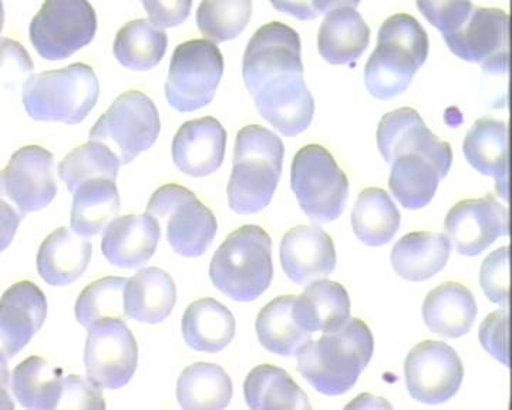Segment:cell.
Instances as JSON below:
<instances>
[{
	"label": "cell",
	"instance_id": "1",
	"mask_svg": "<svg viewBox=\"0 0 512 410\" xmlns=\"http://www.w3.org/2000/svg\"><path fill=\"white\" fill-rule=\"evenodd\" d=\"M375 352V338L362 319H349L336 332L323 334L298 354V371L312 388L326 396L348 393Z\"/></svg>",
	"mask_w": 512,
	"mask_h": 410
},
{
	"label": "cell",
	"instance_id": "2",
	"mask_svg": "<svg viewBox=\"0 0 512 410\" xmlns=\"http://www.w3.org/2000/svg\"><path fill=\"white\" fill-rule=\"evenodd\" d=\"M285 147L274 131L249 124L238 131L228 203L237 214L251 215L271 204L282 176Z\"/></svg>",
	"mask_w": 512,
	"mask_h": 410
},
{
	"label": "cell",
	"instance_id": "3",
	"mask_svg": "<svg viewBox=\"0 0 512 410\" xmlns=\"http://www.w3.org/2000/svg\"><path fill=\"white\" fill-rule=\"evenodd\" d=\"M427 57L429 36L419 20L406 13L384 20L375 52L365 67L367 92L379 100L406 92Z\"/></svg>",
	"mask_w": 512,
	"mask_h": 410
},
{
	"label": "cell",
	"instance_id": "4",
	"mask_svg": "<svg viewBox=\"0 0 512 410\" xmlns=\"http://www.w3.org/2000/svg\"><path fill=\"white\" fill-rule=\"evenodd\" d=\"M210 278L215 288L234 301L262 297L274 278L269 234L258 225H244L229 234L212 257Z\"/></svg>",
	"mask_w": 512,
	"mask_h": 410
},
{
	"label": "cell",
	"instance_id": "5",
	"mask_svg": "<svg viewBox=\"0 0 512 410\" xmlns=\"http://www.w3.org/2000/svg\"><path fill=\"white\" fill-rule=\"evenodd\" d=\"M100 84L93 67L74 63L63 69L30 76L22 102L37 122L82 123L96 107Z\"/></svg>",
	"mask_w": 512,
	"mask_h": 410
},
{
	"label": "cell",
	"instance_id": "6",
	"mask_svg": "<svg viewBox=\"0 0 512 410\" xmlns=\"http://www.w3.org/2000/svg\"><path fill=\"white\" fill-rule=\"evenodd\" d=\"M291 187L303 213L315 223L338 220L348 203V177L319 144H308L293 157Z\"/></svg>",
	"mask_w": 512,
	"mask_h": 410
},
{
	"label": "cell",
	"instance_id": "7",
	"mask_svg": "<svg viewBox=\"0 0 512 410\" xmlns=\"http://www.w3.org/2000/svg\"><path fill=\"white\" fill-rule=\"evenodd\" d=\"M147 214L165 228L168 244L178 255L197 258L211 247L218 231L214 213L188 188L165 184L154 191Z\"/></svg>",
	"mask_w": 512,
	"mask_h": 410
},
{
	"label": "cell",
	"instance_id": "8",
	"mask_svg": "<svg viewBox=\"0 0 512 410\" xmlns=\"http://www.w3.org/2000/svg\"><path fill=\"white\" fill-rule=\"evenodd\" d=\"M161 131L156 104L146 94H121L90 130V141L109 147L120 164L136 160L156 143Z\"/></svg>",
	"mask_w": 512,
	"mask_h": 410
},
{
	"label": "cell",
	"instance_id": "9",
	"mask_svg": "<svg viewBox=\"0 0 512 410\" xmlns=\"http://www.w3.org/2000/svg\"><path fill=\"white\" fill-rule=\"evenodd\" d=\"M224 75V57L205 39L188 40L174 50L165 97L173 109L191 113L208 106Z\"/></svg>",
	"mask_w": 512,
	"mask_h": 410
},
{
	"label": "cell",
	"instance_id": "10",
	"mask_svg": "<svg viewBox=\"0 0 512 410\" xmlns=\"http://www.w3.org/2000/svg\"><path fill=\"white\" fill-rule=\"evenodd\" d=\"M97 32L94 8L84 0H49L29 28L30 42L43 59L64 60L92 43Z\"/></svg>",
	"mask_w": 512,
	"mask_h": 410
},
{
	"label": "cell",
	"instance_id": "11",
	"mask_svg": "<svg viewBox=\"0 0 512 410\" xmlns=\"http://www.w3.org/2000/svg\"><path fill=\"white\" fill-rule=\"evenodd\" d=\"M137 365V341L123 319H107L89 328L84 366L90 382L103 389L124 388Z\"/></svg>",
	"mask_w": 512,
	"mask_h": 410
},
{
	"label": "cell",
	"instance_id": "12",
	"mask_svg": "<svg viewBox=\"0 0 512 410\" xmlns=\"http://www.w3.org/2000/svg\"><path fill=\"white\" fill-rule=\"evenodd\" d=\"M404 378L414 401L441 405L460 391L464 366L460 356L446 342L424 341L407 355Z\"/></svg>",
	"mask_w": 512,
	"mask_h": 410
},
{
	"label": "cell",
	"instance_id": "13",
	"mask_svg": "<svg viewBox=\"0 0 512 410\" xmlns=\"http://www.w3.org/2000/svg\"><path fill=\"white\" fill-rule=\"evenodd\" d=\"M443 39L454 55L480 63L488 75L507 72L508 15L503 9L474 6L466 20Z\"/></svg>",
	"mask_w": 512,
	"mask_h": 410
},
{
	"label": "cell",
	"instance_id": "14",
	"mask_svg": "<svg viewBox=\"0 0 512 410\" xmlns=\"http://www.w3.org/2000/svg\"><path fill=\"white\" fill-rule=\"evenodd\" d=\"M295 73L303 75L299 33L281 22L256 30L242 60V77L248 92L254 96L269 80Z\"/></svg>",
	"mask_w": 512,
	"mask_h": 410
},
{
	"label": "cell",
	"instance_id": "15",
	"mask_svg": "<svg viewBox=\"0 0 512 410\" xmlns=\"http://www.w3.org/2000/svg\"><path fill=\"white\" fill-rule=\"evenodd\" d=\"M53 164V154L45 147H22L0 171V194L25 217L43 210L57 194Z\"/></svg>",
	"mask_w": 512,
	"mask_h": 410
},
{
	"label": "cell",
	"instance_id": "16",
	"mask_svg": "<svg viewBox=\"0 0 512 410\" xmlns=\"http://www.w3.org/2000/svg\"><path fill=\"white\" fill-rule=\"evenodd\" d=\"M377 146L386 163L392 164L397 157L406 154H417L439 168L443 178L453 164L450 144L431 133L412 107L384 114L377 127Z\"/></svg>",
	"mask_w": 512,
	"mask_h": 410
},
{
	"label": "cell",
	"instance_id": "17",
	"mask_svg": "<svg viewBox=\"0 0 512 410\" xmlns=\"http://www.w3.org/2000/svg\"><path fill=\"white\" fill-rule=\"evenodd\" d=\"M444 228L458 254L476 257L508 235V210L491 194L463 200L448 211Z\"/></svg>",
	"mask_w": 512,
	"mask_h": 410
},
{
	"label": "cell",
	"instance_id": "18",
	"mask_svg": "<svg viewBox=\"0 0 512 410\" xmlns=\"http://www.w3.org/2000/svg\"><path fill=\"white\" fill-rule=\"evenodd\" d=\"M259 114L286 137H295L311 126L315 100L303 75H284L265 83L254 94Z\"/></svg>",
	"mask_w": 512,
	"mask_h": 410
},
{
	"label": "cell",
	"instance_id": "19",
	"mask_svg": "<svg viewBox=\"0 0 512 410\" xmlns=\"http://www.w3.org/2000/svg\"><path fill=\"white\" fill-rule=\"evenodd\" d=\"M47 317L42 289L32 281H20L0 298V354L10 359L19 354L40 331Z\"/></svg>",
	"mask_w": 512,
	"mask_h": 410
},
{
	"label": "cell",
	"instance_id": "20",
	"mask_svg": "<svg viewBox=\"0 0 512 410\" xmlns=\"http://www.w3.org/2000/svg\"><path fill=\"white\" fill-rule=\"evenodd\" d=\"M282 270L295 284L323 280L336 268V250L332 237L319 225H298L281 241Z\"/></svg>",
	"mask_w": 512,
	"mask_h": 410
},
{
	"label": "cell",
	"instance_id": "21",
	"mask_svg": "<svg viewBox=\"0 0 512 410\" xmlns=\"http://www.w3.org/2000/svg\"><path fill=\"white\" fill-rule=\"evenodd\" d=\"M227 149V131L215 117L184 123L173 140V160L181 173L207 177L220 170Z\"/></svg>",
	"mask_w": 512,
	"mask_h": 410
},
{
	"label": "cell",
	"instance_id": "22",
	"mask_svg": "<svg viewBox=\"0 0 512 410\" xmlns=\"http://www.w3.org/2000/svg\"><path fill=\"white\" fill-rule=\"evenodd\" d=\"M160 238V225L150 214L126 215L104 230L101 252L111 265L136 270L153 258Z\"/></svg>",
	"mask_w": 512,
	"mask_h": 410
},
{
	"label": "cell",
	"instance_id": "23",
	"mask_svg": "<svg viewBox=\"0 0 512 410\" xmlns=\"http://www.w3.org/2000/svg\"><path fill=\"white\" fill-rule=\"evenodd\" d=\"M357 6L359 2H340L320 26L319 53L330 65H352L369 46L370 29Z\"/></svg>",
	"mask_w": 512,
	"mask_h": 410
},
{
	"label": "cell",
	"instance_id": "24",
	"mask_svg": "<svg viewBox=\"0 0 512 410\" xmlns=\"http://www.w3.org/2000/svg\"><path fill=\"white\" fill-rule=\"evenodd\" d=\"M90 241L66 227L57 228L40 245L36 265L40 278L52 287H66L79 280L92 260Z\"/></svg>",
	"mask_w": 512,
	"mask_h": 410
},
{
	"label": "cell",
	"instance_id": "25",
	"mask_svg": "<svg viewBox=\"0 0 512 410\" xmlns=\"http://www.w3.org/2000/svg\"><path fill=\"white\" fill-rule=\"evenodd\" d=\"M293 317L299 327L309 334L336 332L350 319L348 291L339 282L320 280L312 282L296 297Z\"/></svg>",
	"mask_w": 512,
	"mask_h": 410
},
{
	"label": "cell",
	"instance_id": "26",
	"mask_svg": "<svg viewBox=\"0 0 512 410\" xmlns=\"http://www.w3.org/2000/svg\"><path fill=\"white\" fill-rule=\"evenodd\" d=\"M473 292L460 282L448 281L429 292L423 304L424 324L433 334L456 339L467 335L477 318Z\"/></svg>",
	"mask_w": 512,
	"mask_h": 410
},
{
	"label": "cell",
	"instance_id": "27",
	"mask_svg": "<svg viewBox=\"0 0 512 410\" xmlns=\"http://www.w3.org/2000/svg\"><path fill=\"white\" fill-rule=\"evenodd\" d=\"M177 302V287L170 274L150 267L128 278L123 308L127 318L144 324H160L170 317Z\"/></svg>",
	"mask_w": 512,
	"mask_h": 410
},
{
	"label": "cell",
	"instance_id": "28",
	"mask_svg": "<svg viewBox=\"0 0 512 410\" xmlns=\"http://www.w3.org/2000/svg\"><path fill=\"white\" fill-rule=\"evenodd\" d=\"M464 156L478 173L494 178L498 196L508 200V134L501 120L483 117L473 124L463 143Z\"/></svg>",
	"mask_w": 512,
	"mask_h": 410
},
{
	"label": "cell",
	"instance_id": "29",
	"mask_svg": "<svg viewBox=\"0 0 512 410\" xmlns=\"http://www.w3.org/2000/svg\"><path fill=\"white\" fill-rule=\"evenodd\" d=\"M235 329L232 312L212 298L192 302L181 321L185 344L205 354H217L227 348L234 339Z\"/></svg>",
	"mask_w": 512,
	"mask_h": 410
},
{
	"label": "cell",
	"instance_id": "30",
	"mask_svg": "<svg viewBox=\"0 0 512 410\" xmlns=\"http://www.w3.org/2000/svg\"><path fill=\"white\" fill-rule=\"evenodd\" d=\"M451 244L446 234L410 233L393 247L392 265L396 274L406 281L430 280L447 265Z\"/></svg>",
	"mask_w": 512,
	"mask_h": 410
},
{
	"label": "cell",
	"instance_id": "31",
	"mask_svg": "<svg viewBox=\"0 0 512 410\" xmlns=\"http://www.w3.org/2000/svg\"><path fill=\"white\" fill-rule=\"evenodd\" d=\"M244 396L251 410H313L301 386L274 365H259L248 373Z\"/></svg>",
	"mask_w": 512,
	"mask_h": 410
},
{
	"label": "cell",
	"instance_id": "32",
	"mask_svg": "<svg viewBox=\"0 0 512 410\" xmlns=\"http://www.w3.org/2000/svg\"><path fill=\"white\" fill-rule=\"evenodd\" d=\"M234 395L231 376L220 365L187 366L177 382V399L183 410H225Z\"/></svg>",
	"mask_w": 512,
	"mask_h": 410
},
{
	"label": "cell",
	"instance_id": "33",
	"mask_svg": "<svg viewBox=\"0 0 512 410\" xmlns=\"http://www.w3.org/2000/svg\"><path fill=\"white\" fill-rule=\"evenodd\" d=\"M296 297L285 295L268 302L256 318V335L266 351L279 356H296L312 341V334L299 327L293 317Z\"/></svg>",
	"mask_w": 512,
	"mask_h": 410
},
{
	"label": "cell",
	"instance_id": "34",
	"mask_svg": "<svg viewBox=\"0 0 512 410\" xmlns=\"http://www.w3.org/2000/svg\"><path fill=\"white\" fill-rule=\"evenodd\" d=\"M70 227L80 237H93L106 230L120 213L116 181L94 180L73 194Z\"/></svg>",
	"mask_w": 512,
	"mask_h": 410
},
{
	"label": "cell",
	"instance_id": "35",
	"mask_svg": "<svg viewBox=\"0 0 512 410\" xmlns=\"http://www.w3.org/2000/svg\"><path fill=\"white\" fill-rule=\"evenodd\" d=\"M402 224L399 208L382 188L360 191L352 214L357 240L367 247H382L393 240Z\"/></svg>",
	"mask_w": 512,
	"mask_h": 410
},
{
	"label": "cell",
	"instance_id": "36",
	"mask_svg": "<svg viewBox=\"0 0 512 410\" xmlns=\"http://www.w3.org/2000/svg\"><path fill=\"white\" fill-rule=\"evenodd\" d=\"M441 180L439 168L430 160L406 154L393 161L389 187L404 208L420 210L433 201Z\"/></svg>",
	"mask_w": 512,
	"mask_h": 410
},
{
	"label": "cell",
	"instance_id": "37",
	"mask_svg": "<svg viewBox=\"0 0 512 410\" xmlns=\"http://www.w3.org/2000/svg\"><path fill=\"white\" fill-rule=\"evenodd\" d=\"M63 373L40 356H29L12 373V391L26 410H53L63 389Z\"/></svg>",
	"mask_w": 512,
	"mask_h": 410
},
{
	"label": "cell",
	"instance_id": "38",
	"mask_svg": "<svg viewBox=\"0 0 512 410\" xmlns=\"http://www.w3.org/2000/svg\"><path fill=\"white\" fill-rule=\"evenodd\" d=\"M167 33L147 19L131 20L117 33L113 53L130 70L153 69L167 52Z\"/></svg>",
	"mask_w": 512,
	"mask_h": 410
},
{
	"label": "cell",
	"instance_id": "39",
	"mask_svg": "<svg viewBox=\"0 0 512 410\" xmlns=\"http://www.w3.org/2000/svg\"><path fill=\"white\" fill-rule=\"evenodd\" d=\"M119 168L120 161L109 147L89 141L64 157L59 166V176L74 194L77 188L90 181H116Z\"/></svg>",
	"mask_w": 512,
	"mask_h": 410
},
{
	"label": "cell",
	"instance_id": "40",
	"mask_svg": "<svg viewBox=\"0 0 512 410\" xmlns=\"http://www.w3.org/2000/svg\"><path fill=\"white\" fill-rule=\"evenodd\" d=\"M128 278L106 277L83 289L76 301L77 322L89 329L107 319H126L123 308L124 287Z\"/></svg>",
	"mask_w": 512,
	"mask_h": 410
},
{
	"label": "cell",
	"instance_id": "41",
	"mask_svg": "<svg viewBox=\"0 0 512 410\" xmlns=\"http://www.w3.org/2000/svg\"><path fill=\"white\" fill-rule=\"evenodd\" d=\"M252 16L249 0H217L202 2L197 10L198 29L208 42H228L247 28Z\"/></svg>",
	"mask_w": 512,
	"mask_h": 410
},
{
	"label": "cell",
	"instance_id": "42",
	"mask_svg": "<svg viewBox=\"0 0 512 410\" xmlns=\"http://www.w3.org/2000/svg\"><path fill=\"white\" fill-rule=\"evenodd\" d=\"M510 248H498L491 252L485 258L480 271V284L483 288L485 297L490 299L493 304L500 307L508 305V274H510V262H508V252Z\"/></svg>",
	"mask_w": 512,
	"mask_h": 410
},
{
	"label": "cell",
	"instance_id": "43",
	"mask_svg": "<svg viewBox=\"0 0 512 410\" xmlns=\"http://www.w3.org/2000/svg\"><path fill=\"white\" fill-rule=\"evenodd\" d=\"M106 399L99 386L79 375L63 379V389L53 410H106Z\"/></svg>",
	"mask_w": 512,
	"mask_h": 410
},
{
	"label": "cell",
	"instance_id": "44",
	"mask_svg": "<svg viewBox=\"0 0 512 410\" xmlns=\"http://www.w3.org/2000/svg\"><path fill=\"white\" fill-rule=\"evenodd\" d=\"M480 342L485 351L500 364L510 366L508 359V307L498 309L484 319L480 327Z\"/></svg>",
	"mask_w": 512,
	"mask_h": 410
},
{
	"label": "cell",
	"instance_id": "45",
	"mask_svg": "<svg viewBox=\"0 0 512 410\" xmlns=\"http://www.w3.org/2000/svg\"><path fill=\"white\" fill-rule=\"evenodd\" d=\"M417 8L441 35H450L474 8L471 2H417Z\"/></svg>",
	"mask_w": 512,
	"mask_h": 410
},
{
	"label": "cell",
	"instance_id": "46",
	"mask_svg": "<svg viewBox=\"0 0 512 410\" xmlns=\"http://www.w3.org/2000/svg\"><path fill=\"white\" fill-rule=\"evenodd\" d=\"M33 70L32 57L16 40L0 39V80L5 86H13Z\"/></svg>",
	"mask_w": 512,
	"mask_h": 410
},
{
	"label": "cell",
	"instance_id": "47",
	"mask_svg": "<svg viewBox=\"0 0 512 410\" xmlns=\"http://www.w3.org/2000/svg\"><path fill=\"white\" fill-rule=\"evenodd\" d=\"M148 18L157 28H174L181 25L190 16L192 3L185 0H171V2H143Z\"/></svg>",
	"mask_w": 512,
	"mask_h": 410
},
{
	"label": "cell",
	"instance_id": "48",
	"mask_svg": "<svg viewBox=\"0 0 512 410\" xmlns=\"http://www.w3.org/2000/svg\"><path fill=\"white\" fill-rule=\"evenodd\" d=\"M340 2H272L271 5L279 12L291 15L293 18L301 20H311L318 18L323 13L335 9Z\"/></svg>",
	"mask_w": 512,
	"mask_h": 410
},
{
	"label": "cell",
	"instance_id": "49",
	"mask_svg": "<svg viewBox=\"0 0 512 410\" xmlns=\"http://www.w3.org/2000/svg\"><path fill=\"white\" fill-rule=\"evenodd\" d=\"M25 215L20 214L12 204L0 194V252L6 250L12 244L13 238L18 233L20 221Z\"/></svg>",
	"mask_w": 512,
	"mask_h": 410
},
{
	"label": "cell",
	"instance_id": "50",
	"mask_svg": "<svg viewBox=\"0 0 512 410\" xmlns=\"http://www.w3.org/2000/svg\"><path fill=\"white\" fill-rule=\"evenodd\" d=\"M343 410H394L392 403L382 396L372 393H360L353 401H350Z\"/></svg>",
	"mask_w": 512,
	"mask_h": 410
},
{
	"label": "cell",
	"instance_id": "51",
	"mask_svg": "<svg viewBox=\"0 0 512 410\" xmlns=\"http://www.w3.org/2000/svg\"><path fill=\"white\" fill-rule=\"evenodd\" d=\"M9 386L0 383V410H15V402L9 393Z\"/></svg>",
	"mask_w": 512,
	"mask_h": 410
},
{
	"label": "cell",
	"instance_id": "52",
	"mask_svg": "<svg viewBox=\"0 0 512 410\" xmlns=\"http://www.w3.org/2000/svg\"><path fill=\"white\" fill-rule=\"evenodd\" d=\"M0 383L12 388V375L9 372L8 358L3 354H0Z\"/></svg>",
	"mask_w": 512,
	"mask_h": 410
},
{
	"label": "cell",
	"instance_id": "53",
	"mask_svg": "<svg viewBox=\"0 0 512 410\" xmlns=\"http://www.w3.org/2000/svg\"><path fill=\"white\" fill-rule=\"evenodd\" d=\"M3 23H5V10H3V3L0 2V33L3 30Z\"/></svg>",
	"mask_w": 512,
	"mask_h": 410
}]
</instances>
